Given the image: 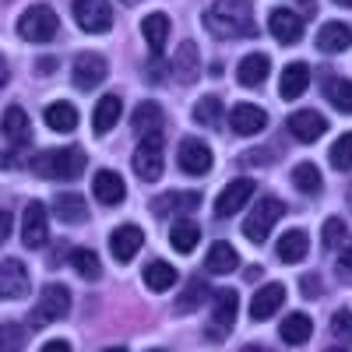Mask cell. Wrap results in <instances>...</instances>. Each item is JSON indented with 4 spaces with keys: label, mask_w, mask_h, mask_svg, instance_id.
<instances>
[{
    "label": "cell",
    "mask_w": 352,
    "mask_h": 352,
    "mask_svg": "<svg viewBox=\"0 0 352 352\" xmlns=\"http://www.w3.org/2000/svg\"><path fill=\"white\" fill-rule=\"evenodd\" d=\"M204 28L215 39H243L254 36V4L250 0H215V4L204 11Z\"/></svg>",
    "instance_id": "1"
},
{
    "label": "cell",
    "mask_w": 352,
    "mask_h": 352,
    "mask_svg": "<svg viewBox=\"0 0 352 352\" xmlns=\"http://www.w3.org/2000/svg\"><path fill=\"white\" fill-rule=\"evenodd\" d=\"M32 169L43 180H74L85 173V152L81 148H46L32 159Z\"/></svg>",
    "instance_id": "2"
},
{
    "label": "cell",
    "mask_w": 352,
    "mask_h": 352,
    "mask_svg": "<svg viewBox=\"0 0 352 352\" xmlns=\"http://www.w3.org/2000/svg\"><path fill=\"white\" fill-rule=\"evenodd\" d=\"M285 215V204L278 201V197H261L257 204H254V212H250V219L243 222V236L250 240V243H264L268 240V232L275 229V222Z\"/></svg>",
    "instance_id": "3"
},
{
    "label": "cell",
    "mask_w": 352,
    "mask_h": 352,
    "mask_svg": "<svg viewBox=\"0 0 352 352\" xmlns=\"http://www.w3.org/2000/svg\"><path fill=\"white\" fill-rule=\"evenodd\" d=\"M18 36L28 43H50L56 36V11L50 4H32L18 18Z\"/></svg>",
    "instance_id": "4"
},
{
    "label": "cell",
    "mask_w": 352,
    "mask_h": 352,
    "mask_svg": "<svg viewBox=\"0 0 352 352\" xmlns=\"http://www.w3.org/2000/svg\"><path fill=\"white\" fill-rule=\"evenodd\" d=\"M236 310H240V296L236 289H219L212 292V324H208V338L212 342H222L232 324H236Z\"/></svg>",
    "instance_id": "5"
},
{
    "label": "cell",
    "mask_w": 352,
    "mask_h": 352,
    "mask_svg": "<svg viewBox=\"0 0 352 352\" xmlns=\"http://www.w3.org/2000/svg\"><path fill=\"white\" fill-rule=\"evenodd\" d=\"M67 310H71V292H67L64 285H46V289L39 292L36 310H32V328L53 324V320L67 317Z\"/></svg>",
    "instance_id": "6"
},
{
    "label": "cell",
    "mask_w": 352,
    "mask_h": 352,
    "mask_svg": "<svg viewBox=\"0 0 352 352\" xmlns=\"http://www.w3.org/2000/svg\"><path fill=\"white\" fill-rule=\"evenodd\" d=\"M131 162H134V173L141 176L144 184H155L159 176H162V134H148V138H141Z\"/></svg>",
    "instance_id": "7"
},
{
    "label": "cell",
    "mask_w": 352,
    "mask_h": 352,
    "mask_svg": "<svg viewBox=\"0 0 352 352\" xmlns=\"http://www.w3.org/2000/svg\"><path fill=\"white\" fill-rule=\"evenodd\" d=\"M74 21L85 28V32H109L113 28V8L106 0H74Z\"/></svg>",
    "instance_id": "8"
},
{
    "label": "cell",
    "mask_w": 352,
    "mask_h": 352,
    "mask_svg": "<svg viewBox=\"0 0 352 352\" xmlns=\"http://www.w3.org/2000/svg\"><path fill=\"white\" fill-rule=\"evenodd\" d=\"M106 74H109L106 56H99V53H81L78 60H74V71H71V78H74V85L81 88V92H92V88H99V85L106 81Z\"/></svg>",
    "instance_id": "9"
},
{
    "label": "cell",
    "mask_w": 352,
    "mask_h": 352,
    "mask_svg": "<svg viewBox=\"0 0 352 352\" xmlns=\"http://www.w3.org/2000/svg\"><path fill=\"white\" fill-rule=\"evenodd\" d=\"M285 127H289V134L296 138V141H303V144H314L320 134L328 131V120L320 116L317 109H296L285 120Z\"/></svg>",
    "instance_id": "10"
},
{
    "label": "cell",
    "mask_w": 352,
    "mask_h": 352,
    "mask_svg": "<svg viewBox=\"0 0 352 352\" xmlns=\"http://www.w3.org/2000/svg\"><path fill=\"white\" fill-rule=\"evenodd\" d=\"M46 236H50V219H46V204L43 201H32L25 208V219H21V240H25V247H43L46 243Z\"/></svg>",
    "instance_id": "11"
},
{
    "label": "cell",
    "mask_w": 352,
    "mask_h": 352,
    "mask_svg": "<svg viewBox=\"0 0 352 352\" xmlns=\"http://www.w3.org/2000/svg\"><path fill=\"white\" fill-rule=\"evenodd\" d=\"M254 180H247V176H243V180H232V184H226L222 187V194H219V201H215V215L219 219H229V215H236L240 208H243V204L254 197Z\"/></svg>",
    "instance_id": "12"
},
{
    "label": "cell",
    "mask_w": 352,
    "mask_h": 352,
    "mask_svg": "<svg viewBox=\"0 0 352 352\" xmlns=\"http://www.w3.org/2000/svg\"><path fill=\"white\" fill-rule=\"evenodd\" d=\"M197 204H201V194L197 190H173V194H162V197L152 201V212L159 219H169V215L187 219V212H194Z\"/></svg>",
    "instance_id": "13"
},
{
    "label": "cell",
    "mask_w": 352,
    "mask_h": 352,
    "mask_svg": "<svg viewBox=\"0 0 352 352\" xmlns=\"http://www.w3.org/2000/svg\"><path fill=\"white\" fill-rule=\"evenodd\" d=\"M28 272L25 264L18 257H4V264H0V292H4V300H21L28 296Z\"/></svg>",
    "instance_id": "14"
},
{
    "label": "cell",
    "mask_w": 352,
    "mask_h": 352,
    "mask_svg": "<svg viewBox=\"0 0 352 352\" xmlns=\"http://www.w3.org/2000/svg\"><path fill=\"white\" fill-rule=\"evenodd\" d=\"M180 169L190 176H204L212 169V148L201 138H184L180 141Z\"/></svg>",
    "instance_id": "15"
},
{
    "label": "cell",
    "mask_w": 352,
    "mask_h": 352,
    "mask_svg": "<svg viewBox=\"0 0 352 352\" xmlns=\"http://www.w3.org/2000/svg\"><path fill=\"white\" fill-rule=\"evenodd\" d=\"M285 303V285L282 282H268V285H261L254 292V300H250V317L254 320H268L278 314V307Z\"/></svg>",
    "instance_id": "16"
},
{
    "label": "cell",
    "mask_w": 352,
    "mask_h": 352,
    "mask_svg": "<svg viewBox=\"0 0 352 352\" xmlns=\"http://www.w3.org/2000/svg\"><path fill=\"white\" fill-rule=\"evenodd\" d=\"M229 127L236 134H261L264 127H268V113H264L261 106L254 102H236L229 113Z\"/></svg>",
    "instance_id": "17"
},
{
    "label": "cell",
    "mask_w": 352,
    "mask_h": 352,
    "mask_svg": "<svg viewBox=\"0 0 352 352\" xmlns=\"http://www.w3.org/2000/svg\"><path fill=\"white\" fill-rule=\"evenodd\" d=\"M109 247H113V257L127 264L138 257V250L144 247V232L138 226H120V229H113V236H109Z\"/></svg>",
    "instance_id": "18"
},
{
    "label": "cell",
    "mask_w": 352,
    "mask_h": 352,
    "mask_svg": "<svg viewBox=\"0 0 352 352\" xmlns=\"http://www.w3.org/2000/svg\"><path fill=\"white\" fill-rule=\"evenodd\" d=\"M268 28H272V36L278 39V43H300V36H303V21H300V14H292V11H285V8H275L272 14H268Z\"/></svg>",
    "instance_id": "19"
},
{
    "label": "cell",
    "mask_w": 352,
    "mask_h": 352,
    "mask_svg": "<svg viewBox=\"0 0 352 352\" xmlns=\"http://www.w3.org/2000/svg\"><path fill=\"white\" fill-rule=\"evenodd\" d=\"M28 116H25V109L21 106H8L4 109V141H8V152L4 155H11L14 148H21V144H28Z\"/></svg>",
    "instance_id": "20"
},
{
    "label": "cell",
    "mask_w": 352,
    "mask_h": 352,
    "mask_svg": "<svg viewBox=\"0 0 352 352\" xmlns=\"http://www.w3.org/2000/svg\"><path fill=\"white\" fill-rule=\"evenodd\" d=\"M173 78H180L184 85H194L201 78V53L190 39L180 43V50H176V56H173Z\"/></svg>",
    "instance_id": "21"
},
{
    "label": "cell",
    "mask_w": 352,
    "mask_h": 352,
    "mask_svg": "<svg viewBox=\"0 0 352 352\" xmlns=\"http://www.w3.org/2000/svg\"><path fill=\"white\" fill-rule=\"evenodd\" d=\"M92 190L102 204H120L127 197V184H124V176L120 173H113V169H99L96 173V180H92Z\"/></svg>",
    "instance_id": "22"
},
{
    "label": "cell",
    "mask_w": 352,
    "mask_h": 352,
    "mask_svg": "<svg viewBox=\"0 0 352 352\" xmlns=\"http://www.w3.org/2000/svg\"><path fill=\"white\" fill-rule=\"evenodd\" d=\"M53 212H56V219L67 222V226H81V222L88 219V204H85L81 194H74V190H60V194L53 197Z\"/></svg>",
    "instance_id": "23"
},
{
    "label": "cell",
    "mask_w": 352,
    "mask_h": 352,
    "mask_svg": "<svg viewBox=\"0 0 352 352\" xmlns=\"http://www.w3.org/2000/svg\"><path fill=\"white\" fill-rule=\"evenodd\" d=\"M317 46L324 53H342L352 46V28L345 21H324L317 28Z\"/></svg>",
    "instance_id": "24"
},
{
    "label": "cell",
    "mask_w": 352,
    "mask_h": 352,
    "mask_svg": "<svg viewBox=\"0 0 352 352\" xmlns=\"http://www.w3.org/2000/svg\"><path fill=\"white\" fill-rule=\"evenodd\" d=\"M268 71H272L268 56H264V53H247L243 60H240V67H236V78H240L243 88H257V85H264Z\"/></svg>",
    "instance_id": "25"
},
{
    "label": "cell",
    "mask_w": 352,
    "mask_h": 352,
    "mask_svg": "<svg viewBox=\"0 0 352 352\" xmlns=\"http://www.w3.org/2000/svg\"><path fill=\"white\" fill-rule=\"evenodd\" d=\"M236 264H240V257H236V250H232V243L219 240V243L208 247V257H204V272H208V275H229L232 268H236Z\"/></svg>",
    "instance_id": "26"
},
{
    "label": "cell",
    "mask_w": 352,
    "mask_h": 352,
    "mask_svg": "<svg viewBox=\"0 0 352 352\" xmlns=\"http://www.w3.org/2000/svg\"><path fill=\"white\" fill-rule=\"evenodd\" d=\"M310 88V67L307 64H289L282 71V85H278V96L289 102V99H300Z\"/></svg>",
    "instance_id": "27"
},
{
    "label": "cell",
    "mask_w": 352,
    "mask_h": 352,
    "mask_svg": "<svg viewBox=\"0 0 352 352\" xmlns=\"http://www.w3.org/2000/svg\"><path fill=\"white\" fill-rule=\"evenodd\" d=\"M307 250H310V236L303 229H289L285 236L278 240V247H275L278 261H285V264H300L307 257Z\"/></svg>",
    "instance_id": "28"
},
{
    "label": "cell",
    "mask_w": 352,
    "mask_h": 352,
    "mask_svg": "<svg viewBox=\"0 0 352 352\" xmlns=\"http://www.w3.org/2000/svg\"><path fill=\"white\" fill-rule=\"evenodd\" d=\"M141 36L148 39L152 56H159V53L166 50V39H169V18H166L162 11H152L148 18L141 21Z\"/></svg>",
    "instance_id": "29"
},
{
    "label": "cell",
    "mask_w": 352,
    "mask_h": 352,
    "mask_svg": "<svg viewBox=\"0 0 352 352\" xmlns=\"http://www.w3.org/2000/svg\"><path fill=\"white\" fill-rule=\"evenodd\" d=\"M120 96H102L99 99V106H96V113H92V131L96 134H109L113 131V124L120 120Z\"/></svg>",
    "instance_id": "30"
},
{
    "label": "cell",
    "mask_w": 352,
    "mask_h": 352,
    "mask_svg": "<svg viewBox=\"0 0 352 352\" xmlns=\"http://www.w3.org/2000/svg\"><path fill=\"white\" fill-rule=\"evenodd\" d=\"M131 127H134V134H141V138L159 134V131H162V109H159L155 102H141V106L134 109V116H131Z\"/></svg>",
    "instance_id": "31"
},
{
    "label": "cell",
    "mask_w": 352,
    "mask_h": 352,
    "mask_svg": "<svg viewBox=\"0 0 352 352\" xmlns=\"http://www.w3.org/2000/svg\"><path fill=\"white\" fill-rule=\"evenodd\" d=\"M201 240V226L194 219H176V226L169 229V243L173 250H180V254H190Z\"/></svg>",
    "instance_id": "32"
},
{
    "label": "cell",
    "mask_w": 352,
    "mask_h": 352,
    "mask_svg": "<svg viewBox=\"0 0 352 352\" xmlns=\"http://www.w3.org/2000/svg\"><path fill=\"white\" fill-rule=\"evenodd\" d=\"M310 331H314V320H310L307 314H289V317L282 320V338H285V345H303V342L310 338Z\"/></svg>",
    "instance_id": "33"
},
{
    "label": "cell",
    "mask_w": 352,
    "mask_h": 352,
    "mask_svg": "<svg viewBox=\"0 0 352 352\" xmlns=\"http://www.w3.org/2000/svg\"><path fill=\"white\" fill-rule=\"evenodd\" d=\"M46 127L50 131H74L78 127V109L71 106V102H53V106H46Z\"/></svg>",
    "instance_id": "34"
},
{
    "label": "cell",
    "mask_w": 352,
    "mask_h": 352,
    "mask_svg": "<svg viewBox=\"0 0 352 352\" xmlns=\"http://www.w3.org/2000/svg\"><path fill=\"white\" fill-rule=\"evenodd\" d=\"M144 285H148L152 292H166L176 285V268L166 261H152L148 268H144Z\"/></svg>",
    "instance_id": "35"
},
{
    "label": "cell",
    "mask_w": 352,
    "mask_h": 352,
    "mask_svg": "<svg viewBox=\"0 0 352 352\" xmlns=\"http://www.w3.org/2000/svg\"><path fill=\"white\" fill-rule=\"evenodd\" d=\"M324 96L335 109L342 113H352V81L349 78H328L324 81Z\"/></svg>",
    "instance_id": "36"
},
{
    "label": "cell",
    "mask_w": 352,
    "mask_h": 352,
    "mask_svg": "<svg viewBox=\"0 0 352 352\" xmlns=\"http://www.w3.org/2000/svg\"><path fill=\"white\" fill-rule=\"evenodd\" d=\"M71 264H74V272L81 278H99L102 275V264H99L96 250H88V247H74L71 250Z\"/></svg>",
    "instance_id": "37"
},
{
    "label": "cell",
    "mask_w": 352,
    "mask_h": 352,
    "mask_svg": "<svg viewBox=\"0 0 352 352\" xmlns=\"http://www.w3.org/2000/svg\"><path fill=\"white\" fill-rule=\"evenodd\" d=\"M292 184H296L303 194H320V187H324V180H320L314 162H300L296 169H292Z\"/></svg>",
    "instance_id": "38"
},
{
    "label": "cell",
    "mask_w": 352,
    "mask_h": 352,
    "mask_svg": "<svg viewBox=\"0 0 352 352\" xmlns=\"http://www.w3.org/2000/svg\"><path fill=\"white\" fill-rule=\"evenodd\" d=\"M194 120H197L201 127H219V120H222V102H219L215 96L197 99V102H194Z\"/></svg>",
    "instance_id": "39"
},
{
    "label": "cell",
    "mask_w": 352,
    "mask_h": 352,
    "mask_svg": "<svg viewBox=\"0 0 352 352\" xmlns=\"http://www.w3.org/2000/svg\"><path fill=\"white\" fill-rule=\"evenodd\" d=\"M204 296H208V285H204V278H194V282L187 285L184 296L176 300V310H180V314H194V310H197V303H201Z\"/></svg>",
    "instance_id": "40"
},
{
    "label": "cell",
    "mask_w": 352,
    "mask_h": 352,
    "mask_svg": "<svg viewBox=\"0 0 352 352\" xmlns=\"http://www.w3.org/2000/svg\"><path fill=\"white\" fill-rule=\"evenodd\" d=\"M331 166H335V169H352V131L342 134V138L331 144Z\"/></svg>",
    "instance_id": "41"
},
{
    "label": "cell",
    "mask_w": 352,
    "mask_h": 352,
    "mask_svg": "<svg viewBox=\"0 0 352 352\" xmlns=\"http://www.w3.org/2000/svg\"><path fill=\"white\" fill-rule=\"evenodd\" d=\"M320 240H324L328 250L342 247V240H345V219H328L324 229H320Z\"/></svg>",
    "instance_id": "42"
},
{
    "label": "cell",
    "mask_w": 352,
    "mask_h": 352,
    "mask_svg": "<svg viewBox=\"0 0 352 352\" xmlns=\"http://www.w3.org/2000/svg\"><path fill=\"white\" fill-rule=\"evenodd\" d=\"M331 335L338 342H352V310H335L331 317Z\"/></svg>",
    "instance_id": "43"
},
{
    "label": "cell",
    "mask_w": 352,
    "mask_h": 352,
    "mask_svg": "<svg viewBox=\"0 0 352 352\" xmlns=\"http://www.w3.org/2000/svg\"><path fill=\"white\" fill-rule=\"evenodd\" d=\"M25 342V331L18 324H4L0 328V352H18Z\"/></svg>",
    "instance_id": "44"
},
{
    "label": "cell",
    "mask_w": 352,
    "mask_h": 352,
    "mask_svg": "<svg viewBox=\"0 0 352 352\" xmlns=\"http://www.w3.org/2000/svg\"><path fill=\"white\" fill-rule=\"evenodd\" d=\"M39 352H71V345H67L64 338H53V342H46Z\"/></svg>",
    "instance_id": "45"
},
{
    "label": "cell",
    "mask_w": 352,
    "mask_h": 352,
    "mask_svg": "<svg viewBox=\"0 0 352 352\" xmlns=\"http://www.w3.org/2000/svg\"><path fill=\"white\" fill-rule=\"evenodd\" d=\"M8 236H11V215H8V212H0V240L8 243Z\"/></svg>",
    "instance_id": "46"
},
{
    "label": "cell",
    "mask_w": 352,
    "mask_h": 352,
    "mask_svg": "<svg viewBox=\"0 0 352 352\" xmlns=\"http://www.w3.org/2000/svg\"><path fill=\"white\" fill-rule=\"evenodd\" d=\"M303 292H307V296H314V292H320V282L314 275H303Z\"/></svg>",
    "instance_id": "47"
},
{
    "label": "cell",
    "mask_w": 352,
    "mask_h": 352,
    "mask_svg": "<svg viewBox=\"0 0 352 352\" xmlns=\"http://www.w3.org/2000/svg\"><path fill=\"white\" fill-rule=\"evenodd\" d=\"M342 268H345V272H352V240H349V247L342 250Z\"/></svg>",
    "instance_id": "48"
},
{
    "label": "cell",
    "mask_w": 352,
    "mask_h": 352,
    "mask_svg": "<svg viewBox=\"0 0 352 352\" xmlns=\"http://www.w3.org/2000/svg\"><path fill=\"white\" fill-rule=\"evenodd\" d=\"M240 352H272V349H268V345H243Z\"/></svg>",
    "instance_id": "49"
},
{
    "label": "cell",
    "mask_w": 352,
    "mask_h": 352,
    "mask_svg": "<svg viewBox=\"0 0 352 352\" xmlns=\"http://www.w3.org/2000/svg\"><path fill=\"white\" fill-rule=\"evenodd\" d=\"M102 352H127L124 345H113V349H102Z\"/></svg>",
    "instance_id": "50"
},
{
    "label": "cell",
    "mask_w": 352,
    "mask_h": 352,
    "mask_svg": "<svg viewBox=\"0 0 352 352\" xmlns=\"http://www.w3.org/2000/svg\"><path fill=\"white\" fill-rule=\"evenodd\" d=\"M335 4H338V8H352V0H335Z\"/></svg>",
    "instance_id": "51"
},
{
    "label": "cell",
    "mask_w": 352,
    "mask_h": 352,
    "mask_svg": "<svg viewBox=\"0 0 352 352\" xmlns=\"http://www.w3.org/2000/svg\"><path fill=\"white\" fill-rule=\"evenodd\" d=\"M324 352H349V349H324Z\"/></svg>",
    "instance_id": "52"
},
{
    "label": "cell",
    "mask_w": 352,
    "mask_h": 352,
    "mask_svg": "<svg viewBox=\"0 0 352 352\" xmlns=\"http://www.w3.org/2000/svg\"><path fill=\"white\" fill-rule=\"evenodd\" d=\"M124 4H127V8H134V4H138V0H124Z\"/></svg>",
    "instance_id": "53"
},
{
    "label": "cell",
    "mask_w": 352,
    "mask_h": 352,
    "mask_svg": "<svg viewBox=\"0 0 352 352\" xmlns=\"http://www.w3.org/2000/svg\"><path fill=\"white\" fill-rule=\"evenodd\" d=\"M148 352H166V349H148Z\"/></svg>",
    "instance_id": "54"
},
{
    "label": "cell",
    "mask_w": 352,
    "mask_h": 352,
    "mask_svg": "<svg viewBox=\"0 0 352 352\" xmlns=\"http://www.w3.org/2000/svg\"><path fill=\"white\" fill-rule=\"evenodd\" d=\"M349 204H352V187H349Z\"/></svg>",
    "instance_id": "55"
}]
</instances>
